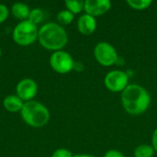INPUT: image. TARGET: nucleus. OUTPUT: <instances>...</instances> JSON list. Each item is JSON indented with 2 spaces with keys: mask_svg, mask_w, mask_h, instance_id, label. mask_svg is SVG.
I'll return each instance as SVG.
<instances>
[{
  "mask_svg": "<svg viewBox=\"0 0 157 157\" xmlns=\"http://www.w3.org/2000/svg\"><path fill=\"white\" fill-rule=\"evenodd\" d=\"M151 96L142 86L129 84L121 92V103L125 111L131 115H141L150 107Z\"/></svg>",
  "mask_w": 157,
  "mask_h": 157,
  "instance_id": "nucleus-1",
  "label": "nucleus"
},
{
  "mask_svg": "<svg viewBox=\"0 0 157 157\" xmlns=\"http://www.w3.org/2000/svg\"><path fill=\"white\" fill-rule=\"evenodd\" d=\"M40 45L48 50L60 51L68 41L65 29L56 23H47L43 25L38 33Z\"/></svg>",
  "mask_w": 157,
  "mask_h": 157,
  "instance_id": "nucleus-2",
  "label": "nucleus"
},
{
  "mask_svg": "<svg viewBox=\"0 0 157 157\" xmlns=\"http://www.w3.org/2000/svg\"><path fill=\"white\" fill-rule=\"evenodd\" d=\"M21 116L24 121L34 128L46 125L50 120V112L46 107L38 101H27L21 109Z\"/></svg>",
  "mask_w": 157,
  "mask_h": 157,
  "instance_id": "nucleus-3",
  "label": "nucleus"
},
{
  "mask_svg": "<svg viewBox=\"0 0 157 157\" xmlns=\"http://www.w3.org/2000/svg\"><path fill=\"white\" fill-rule=\"evenodd\" d=\"M38 29L36 25L29 20H25L17 25L13 31V40L19 45L28 46L32 44L38 38Z\"/></svg>",
  "mask_w": 157,
  "mask_h": 157,
  "instance_id": "nucleus-4",
  "label": "nucleus"
},
{
  "mask_svg": "<svg viewBox=\"0 0 157 157\" xmlns=\"http://www.w3.org/2000/svg\"><path fill=\"white\" fill-rule=\"evenodd\" d=\"M96 61L103 66H111L119 61V55L116 49L109 42L100 41L97 43L94 49Z\"/></svg>",
  "mask_w": 157,
  "mask_h": 157,
  "instance_id": "nucleus-5",
  "label": "nucleus"
},
{
  "mask_svg": "<svg viewBox=\"0 0 157 157\" xmlns=\"http://www.w3.org/2000/svg\"><path fill=\"white\" fill-rule=\"evenodd\" d=\"M104 84L109 91L113 93H120L128 86L129 76L121 70H113L106 75Z\"/></svg>",
  "mask_w": 157,
  "mask_h": 157,
  "instance_id": "nucleus-6",
  "label": "nucleus"
},
{
  "mask_svg": "<svg viewBox=\"0 0 157 157\" xmlns=\"http://www.w3.org/2000/svg\"><path fill=\"white\" fill-rule=\"evenodd\" d=\"M74 60L72 56L63 51H57L51 55L50 64L58 74H67L74 69Z\"/></svg>",
  "mask_w": 157,
  "mask_h": 157,
  "instance_id": "nucleus-7",
  "label": "nucleus"
},
{
  "mask_svg": "<svg viewBox=\"0 0 157 157\" xmlns=\"http://www.w3.org/2000/svg\"><path fill=\"white\" fill-rule=\"evenodd\" d=\"M111 8V2L109 0H86L85 1L84 10L86 14L94 17H100L106 14Z\"/></svg>",
  "mask_w": 157,
  "mask_h": 157,
  "instance_id": "nucleus-8",
  "label": "nucleus"
},
{
  "mask_svg": "<svg viewBox=\"0 0 157 157\" xmlns=\"http://www.w3.org/2000/svg\"><path fill=\"white\" fill-rule=\"evenodd\" d=\"M38 91V86L35 81L29 78L21 80L17 86V94L21 100L30 101Z\"/></svg>",
  "mask_w": 157,
  "mask_h": 157,
  "instance_id": "nucleus-9",
  "label": "nucleus"
},
{
  "mask_svg": "<svg viewBox=\"0 0 157 157\" xmlns=\"http://www.w3.org/2000/svg\"><path fill=\"white\" fill-rule=\"evenodd\" d=\"M77 29L79 32L83 35H91L97 29V20L96 17L84 14L77 20Z\"/></svg>",
  "mask_w": 157,
  "mask_h": 157,
  "instance_id": "nucleus-10",
  "label": "nucleus"
},
{
  "mask_svg": "<svg viewBox=\"0 0 157 157\" xmlns=\"http://www.w3.org/2000/svg\"><path fill=\"white\" fill-rule=\"evenodd\" d=\"M3 105L5 109L9 112H17L22 109V107L24 104L17 96L10 95L5 98L3 101Z\"/></svg>",
  "mask_w": 157,
  "mask_h": 157,
  "instance_id": "nucleus-11",
  "label": "nucleus"
},
{
  "mask_svg": "<svg viewBox=\"0 0 157 157\" xmlns=\"http://www.w3.org/2000/svg\"><path fill=\"white\" fill-rule=\"evenodd\" d=\"M12 13L14 17L17 19H25L29 17V6L23 3H16L12 6Z\"/></svg>",
  "mask_w": 157,
  "mask_h": 157,
  "instance_id": "nucleus-12",
  "label": "nucleus"
},
{
  "mask_svg": "<svg viewBox=\"0 0 157 157\" xmlns=\"http://www.w3.org/2000/svg\"><path fill=\"white\" fill-rule=\"evenodd\" d=\"M155 149L149 144H140L134 150V157H153Z\"/></svg>",
  "mask_w": 157,
  "mask_h": 157,
  "instance_id": "nucleus-13",
  "label": "nucleus"
},
{
  "mask_svg": "<svg viewBox=\"0 0 157 157\" xmlns=\"http://www.w3.org/2000/svg\"><path fill=\"white\" fill-rule=\"evenodd\" d=\"M65 6L67 7V10L72 12L74 15L80 13L82 10H84L85 7V1L81 0H66Z\"/></svg>",
  "mask_w": 157,
  "mask_h": 157,
  "instance_id": "nucleus-14",
  "label": "nucleus"
},
{
  "mask_svg": "<svg viewBox=\"0 0 157 157\" xmlns=\"http://www.w3.org/2000/svg\"><path fill=\"white\" fill-rule=\"evenodd\" d=\"M128 6L135 10H145L149 8L153 3L152 0H127Z\"/></svg>",
  "mask_w": 157,
  "mask_h": 157,
  "instance_id": "nucleus-15",
  "label": "nucleus"
},
{
  "mask_svg": "<svg viewBox=\"0 0 157 157\" xmlns=\"http://www.w3.org/2000/svg\"><path fill=\"white\" fill-rule=\"evenodd\" d=\"M75 18V15L69 10H63L58 13L57 20L63 25H69Z\"/></svg>",
  "mask_w": 157,
  "mask_h": 157,
  "instance_id": "nucleus-16",
  "label": "nucleus"
},
{
  "mask_svg": "<svg viewBox=\"0 0 157 157\" xmlns=\"http://www.w3.org/2000/svg\"><path fill=\"white\" fill-rule=\"evenodd\" d=\"M42 18H43V12L38 8L31 10L29 15V21L34 25L40 23L42 20Z\"/></svg>",
  "mask_w": 157,
  "mask_h": 157,
  "instance_id": "nucleus-17",
  "label": "nucleus"
},
{
  "mask_svg": "<svg viewBox=\"0 0 157 157\" xmlns=\"http://www.w3.org/2000/svg\"><path fill=\"white\" fill-rule=\"evenodd\" d=\"M52 157H73V154L69 151V150H66V149H58L56 150L53 154H52Z\"/></svg>",
  "mask_w": 157,
  "mask_h": 157,
  "instance_id": "nucleus-18",
  "label": "nucleus"
},
{
  "mask_svg": "<svg viewBox=\"0 0 157 157\" xmlns=\"http://www.w3.org/2000/svg\"><path fill=\"white\" fill-rule=\"evenodd\" d=\"M8 17V10L5 5L0 4V24L3 23Z\"/></svg>",
  "mask_w": 157,
  "mask_h": 157,
  "instance_id": "nucleus-19",
  "label": "nucleus"
},
{
  "mask_svg": "<svg viewBox=\"0 0 157 157\" xmlns=\"http://www.w3.org/2000/svg\"><path fill=\"white\" fill-rule=\"evenodd\" d=\"M104 157H125L124 155L119 151V150H109L105 155H104Z\"/></svg>",
  "mask_w": 157,
  "mask_h": 157,
  "instance_id": "nucleus-20",
  "label": "nucleus"
},
{
  "mask_svg": "<svg viewBox=\"0 0 157 157\" xmlns=\"http://www.w3.org/2000/svg\"><path fill=\"white\" fill-rule=\"evenodd\" d=\"M152 146L155 149V151L157 152V128L154 131L152 135Z\"/></svg>",
  "mask_w": 157,
  "mask_h": 157,
  "instance_id": "nucleus-21",
  "label": "nucleus"
},
{
  "mask_svg": "<svg viewBox=\"0 0 157 157\" xmlns=\"http://www.w3.org/2000/svg\"><path fill=\"white\" fill-rule=\"evenodd\" d=\"M73 157H96L92 155H88V154H79V155H75Z\"/></svg>",
  "mask_w": 157,
  "mask_h": 157,
  "instance_id": "nucleus-22",
  "label": "nucleus"
},
{
  "mask_svg": "<svg viewBox=\"0 0 157 157\" xmlns=\"http://www.w3.org/2000/svg\"><path fill=\"white\" fill-rule=\"evenodd\" d=\"M0 57H1V49H0Z\"/></svg>",
  "mask_w": 157,
  "mask_h": 157,
  "instance_id": "nucleus-23",
  "label": "nucleus"
}]
</instances>
